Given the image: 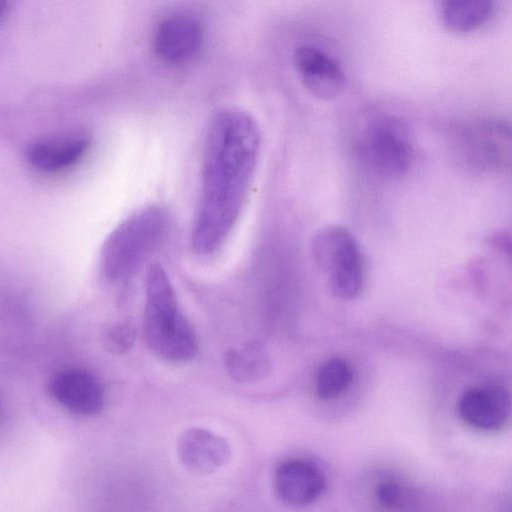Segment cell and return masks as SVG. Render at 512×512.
<instances>
[{"label":"cell","mask_w":512,"mask_h":512,"mask_svg":"<svg viewBox=\"0 0 512 512\" xmlns=\"http://www.w3.org/2000/svg\"><path fill=\"white\" fill-rule=\"evenodd\" d=\"M261 146L248 112L225 107L208 121L202 150L200 196L191 232L195 253L209 255L225 242L244 206Z\"/></svg>","instance_id":"6da1fadb"},{"label":"cell","mask_w":512,"mask_h":512,"mask_svg":"<svg viewBox=\"0 0 512 512\" xmlns=\"http://www.w3.org/2000/svg\"><path fill=\"white\" fill-rule=\"evenodd\" d=\"M143 335L149 349L163 360L184 363L198 349L193 327L179 308L170 278L159 263L150 265L145 281Z\"/></svg>","instance_id":"7a4b0ae2"},{"label":"cell","mask_w":512,"mask_h":512,"mask_svg":"<svg viewBox=\"0 0 512 512\" xmlns=\"http://www.w3.org/2000/svg\"><path fill=\"white\" fill-rule=\"evenodd\" d=\"M170 227L162 205L143 207L123 220L107 236L100 252V271L111 283L128 280L157 248Z\"/></svg>","instance_id":"3957f363"},{"label":"cell","mask_w":512,"mask_h":512,"mask_svg":"<svg viewBox=\"0 0 512 512\" xmlns=\"http://www.w3.org/2000/svg\"><path fill=\"white\" fill-rule=\"evenodd\" d=\"M355 148L363 165L385 180L404 176L413 161V141L407 124L387 113L372 114L361 122Z\"/></svg>","instance_id":"277c9868"},{"label":"cell","mask_w":512,"mask_h":512,"mask_svg":"<svg viewBox=\"0 0 512 512\" xmlns=\"http://www.w3.org/2000/svg\"><path fill=\"white\" fill-rule=\"evenodd\" d=\"M312 252L317 265L329 277L334 295L352 299L360 293L364 279L363 260L349 231L340 226L321 229L313 238Z\"/></svg>","instance_id":"5b68a950"},{"label":"cell","mask_w":512,"mask_h":512,"mask_svg":"<svg viewBox=\"0 0 512 512\" xmlns=\"http://www.w3.org/2000/svg\"><path fill=\"white\" fill-rule=\"evenodd\" d=\"M453 146L460 160L474 171L498 173L510 167L511 134L502 122L477 119L459 123L453 131Z\"/></svg>","instance_id":"8992f818"},{"label":"cell","mask_w":512,"mask_h":512,"mask_svg":"<svg viewBox=\"0 0 512 512\" xmlns=\"http://www.w3.org/2000/svg\"><path fill=\"white\" fill-rule=\"evenodd\" d=\"M202 21L189 12H174L162 18L152 35V49L159 60L172 66L184 65L203 48Z\"/></svg>","instance_id":"52a82bcc"},{"label":"cell","mask_w":512,"mask_h":512,"mask_svg":"<svg viewBox=\"0 0 512 512\" xmlns=\"http://www.w3.org/2000/svg\"><path fill=\"white\" fill-rule=\"evenodd\" d=\"M273 488L281 502L301 508L316 502L324 494L327 476L317 461L308 457H290L276 466Z\"/></svg>","instance_id":"ba28073f"},{"label":"cell","mask_w":512,"mask_h":512,"mask_svg":"<svg viewBox=\"0 0 512 512\" xmlns=\"http://www.w3.org/2000/svg\"><path fill=\"white\" fill-rule=\"evenodd\" d=\"M48 394L65 409L81 416L98 414L104 406V391L97 378L79 368H63L47 382Z\"/></svg>","instance_id":"9c48e42d"},{"label":"cell","mask_w":512,"mask_h":512,"mask_svg":"<svg viewBox=\"0 0 512 512\" xmlns=\"http://www.w3.org/2000/svg\"><path fill=\"white\" fill-rule=\"evenodd\" d=\"M90 146V136L86 132L74 130L33 140L26 147L25 157L34 169L55 174L78 164Z\"/></svg>","instance_id":"30bf717a"},{"label":"cell","mask_w":512,"mask_h":512,"mask_svg":"<svg viewBox=\"0 0 512 512\" xmlns=\"http://www.w3.org/2000/svg\"><path fill=\"white\" fill-rule=\"evenodd\" d=\"M457 411L468 427L480 432H497L509 421L510 397L499 386L472 387L460 396Z\"/></svg>","instance_id":"8fae6325"},{"label":"cell","mask_w":512,"mask_h":512,"mask_svg":"<svg viewBox=\"0 0 512 512\" xmlns=\"http://www.w3.org/2000/svg\"><path fill=\"white\" fill-rule=\"evenodd\" d=\"M293 62L303 86L315 97L330 100L337 97L345 84L340 64L320 47L299 45Z\"/></svg>","instance_id":"7c38bea8"},{"label":"cell","mask_w":512,"mask_h":512,"mask_svg":"<svg viewBox=\"0 0 512 512\" xmlns=\"http://www.w3.org/2000/svg\"><path fill=\"white\" fill-rule=\"evenodd\" d=\"M176 451L181 465L195 475L211 474L231 458L226 439L201 427L187 428L179 435Z\"/></svg>","instance_id":"4fadbf2b"},{"label":"cell","mask_w":512,"mask_h":512,"mask_svg":"<svg viewBox=\"0 0 512 512\" xmlns=\"http://www.w3.org/2000/svg\"><path fill=\"white\" fill-rule=\"evenodd\" d=\"M493 11L494 3L489 0H446L441 5V18L449 30L469 32L485 24Z\"/></svg>","instance_id":"5bb4252c"},{"label":"cell","mask_w":512,"mask_h":512,"mask_svg":"<svg viewBox=\"0 0 512 512\" xmlns=\"http://www.w3.org/2000/svg\"><path fill=\"white\" fill-rule=\"evenodd\" d=\"M225 363L231 377L243 383L259 381L269 366L267 354L258 343L229 350L225 356Z\"/></svg>","instance_id":"9a60e30c"},{"label":"cell","mask_w":512,"mask_h":512,"mask_svg":"<svg viewBox=\"0 0 512 512\" xmlns=\"http://www.w3.org/2000/svg\"><path fill=\"white\" fill-rule=\"evenodd\" d=\"M412 496V488L394 472L379 473L372 485V498L381 512H403Z\"/></svg>","instance_id":"2e32d148"},{"label":"cell","mask_w":512,"mask_h":512,"mask_svg":"<svg viewBox=\"0 0 512 512\" xmlns=\"http://www.w3.org/2000/svg\"><path fill=\"white\" fill-rule=\"evenodd\" d=\"M353 370L341 358L325 361L317 370L315 392L321 400H331L340 396L351 384Z\"/></svg>","instance_id":"e0dca14e"},{"label":"cell","mask_w":512,"mask_h":512,"mask_svg":"<svg viewBox=\"0 0 512 512\" xmlns=\"http://www.w3.org/2000/svg\"><path fill=\"white\" fill-rule=\"evenodd\" d=\"M136 339V329L131 322L120 321L109 326L103 333L105 348L114 354L130 350Z\"/></svg>","instance_id":"ac0fdd59"},{"label":"cell","mask_w":512,"mask_h":512,"mask_svg":"<svg viewBox=\"0 0 512 512\" xmlns=\"http://www.w3.org/2000/svg\"><path fill=\"white\" fill-rule=\"evenodd\" d=\"M10 11V3L7 1H0V25L6 20Z\"/></svg>","instance_id":"d6986e66"}]
</instances>
